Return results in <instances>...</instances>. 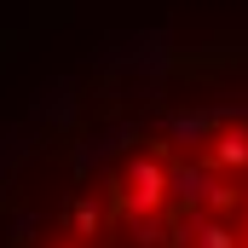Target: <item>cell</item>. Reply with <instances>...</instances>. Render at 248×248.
Here are the masks:
<instances>
[{
    "instance_id": "6da1fadb",
    "label": "cell",
    "mask_w": 248,
    "mask_h": 248,
    "mask_svg": "<svg viewBox=\"0 0 248 248\" xmlns=\"http://www.w3.org/2000/svg\"><path fill=\"white\" fill-rule=\"evenodd\" d=\"M0 248H248V23L75 75L0 168Z\"/></svg>"
}]
</instances>
